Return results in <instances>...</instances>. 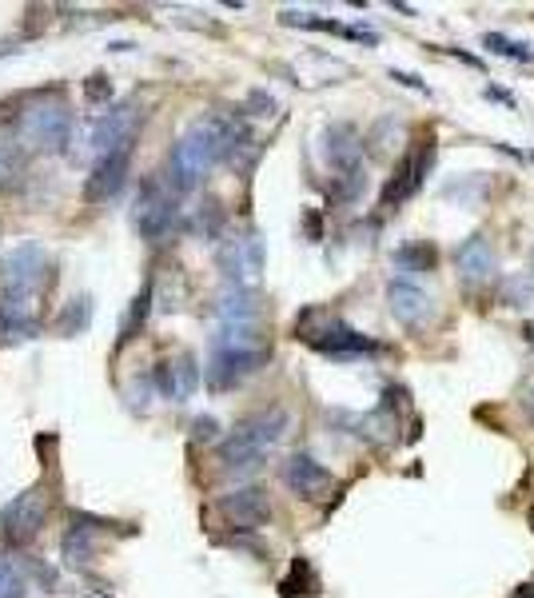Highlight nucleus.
<instances>
[{"instance_id": "nucleus-36", "label": "nucleus", "mask_w": 534, "mask_h": 598, "mask_svg": "<svg viewBox=\"0 0 534 598\" xmlns=\"http://www.w3.org/2000/svg\"><path fill=\"white\" fill-rule=\"evenodd\" d=\"M531 519H534V515H531Z\"/></svg>"}, {"instance_id": "nucleus-28", "label": "nucleus", "mask_w": 534, "mask_h": 598, "mask_svg": "<svg viewBox=\"0 0 534 598\" xmlns=\"http://www.w3.org/2000/svg\"><path fill=\"white\" fill-rule=\"evenodd\" d=\"M503 299H507L511 307H523V303H531L534 299V284L531 280H511L507 292H503Z\"/></svg>"}, {"instance_id": "nucleus-17", "label": "nucleus", "mask_w": 534, "mask_h": 598, "mask_svg": "<svg viewBox=\"0 0 534 598\" xmlns=\"http://www.w3.org/2000/svg\"><path fill=\"white\" fill-rule=\"evenodd\" d=\"M24 176V144L12 128H0V192H12Z\"/></svg>"}, {"instance_id": "nucleus-6", "label": "nucleus", "mask_w": 534, "mask_h": 598, "mask_svg": "<svg viewBox=\"0 0 534 598\" xmlns=\"http://www.w3.org/2000/svg\"><path fill=\"white\" fill-rule=\"evenodd\" d=\"M220 272L228 288H252L264 272V240L256 232H248L244 240H228L220 248Z\"/></svg>"}, {"instance_id": "nucleus-5", "label": "nucleus", "mask_w": 534, "mask_h": 598, "mask_svg": "<svg viewBox=\"0 0 534 598\" xmlns=\"http://www.w3.org/2000/svg\"><path fill=\"white\" fill-rule=\"evenodd\" d=\"M176 192L164 184V180H144L140 184V196H136V212H132V220H136V228H140V236L144 240H164L168 232H172V224H176Z\"/></svg>"}, {"instance_id": "nucleus-27", "label": "nucleus", "mask_w": 534, "mask_h": 598, "mask_svg": "<svg viewBox=\"0 0 534 598\" xmlns=\"http://www.w3.org/2000/svg\"><path fill=\"white\" fill-rule=\"evenodd\" d=\"M84 96H88L92 104H108V100H112V80H108L104 72L88 76V84H84Z\"/></svg>"}, {"instance_id": "nucleus-32", "label": "nucleus", "mask_w": 534, "mask_h": 598, "mask_svg": "<svg viewBox=\"0 0 534 598\" xmlns=\"http://www.w3.org/2000/svg\"><path fill=\"white\" fill-rule=\"evenodd\" d=\"M391 80H399V84H407V88H419V92H427V84H423L419 76H411V72H399V68H391Z\"/></svg>"}, {"instance_id": "nucleus-35", "label": "nucleus", "mask_w": 534, "mask_h": 598, "mask_svg": "<svg viewBox=\"0 0 534 598\" xmlns=\"http://www.w3.org/2000/svg\"><path fill=\"white\" fill-rule=\"evenodd\" d=\"M531 407H534V387H531Z\"/></svg>"}, {"instance_id": "nucleus-8", "label": "nucleus", "mask_w": 534, "mask_h": 598, "mask_svg": "<svg viewBox=\"0 0 534 598\" xmlns=\"http://www.w3.org/2000/svg\"><path fill=\"white\" fill-rule=\"evenodd\" d=\"M136 124H140V112H136L132 104H120V108L104 112V116L92 124V132H88V148H92V156L104 160V156H112V152H120V148H132Z\"/></svg>"}, {"instance_id": "nucleus-11", "label": "nucleus", "mask_w": 534, "mask_h": 598, "mask_svg": "<svg viewBox=\"0 0 534 598\" xmlns=\"http://www.w3.org/2000/svg\"><path fill=\"white\" fill-rule=\"evenodd\" d=\"M323 160H327L339 176L359 172V168H363V136H359V128L347 124V120L327 124V128H323Z\"/></svg>"}, {"instance_id": "nucleus-7", "label": "nucleus", "mask_w": 534, "mask_h": 598, "mask_svg": "<svg viewBox=\"0 0 534 598\" xmlns=\"http://www.w3.org/2000/svg\"><path fill=\"white\" fill-rule=\"evenodd\" d=\"M264 363H267V347H228V351H212L208 387H212V391H232L236 383H244L248 375H256Z\"/></svg>"}, {"instance_id": "nucleus-18", "label": "nucleus", "mask_w": 534, "mask_h": 598, "mask_svg": "<svg viewBox=\"0 0 534 598\" xmlns=\"http://www.w3.org/2000/svg\"><path fill=\"white\" fill-rule=\"evenodd\" d=\"M168 371H172V399L176 403L192 399L196 387H200V363H196V355H176L168 363Z\"/></svg>"}, {"instance_id": "nucleus-22", "label": "nucleus", "mask_w": 534, "mask_h": 598, "mask_svg": "<svg viewBox=\"0 0 534 598\" xmlns=\"http://www.w3.org/2000/svg\"><path fill=\"white\" fill-rule=\"evenodd\" d=\"M148 311H152V284H144V288H140V296L132 299L128 315H124V323H120V343H128V339H136V335H140V327H144Z\"/></svg>"}, {"instance_id": "nucleus-1", "label": "nucleus", "mask_w": 534, "mask_h": 598, "mask_svg": "<svg viewBox=\"0 0 534 598\" xmlns=\"http://www.w3.org/2000/svg\"><path fill=\"white\" fill-rule=\"evenodd\" d=\"M291 427V415L283 407H267L248 415L244 423H236V431L220 443V467L228 475H252L264 467V455L271 443H279Z\"/></svg>"}, {"instance_id": "nucleus-31", "label": "nucleus", "mask_w": 534, "mask_h": 598, "mask_svg": "<svg viewBox=\"0 0 534 598\" xmlns=\"http://www.w3.org/2000/svg\"><path fill=\"white\" fill-rule=\"evenodd\" d=\"M192 431H196V439H216V431H220V423H216L212 415H200V419L192 423Z\"/></svg>"}, {"instance_id": "nucleus-9", "label": "nucleus", "mask_w": 534, "mask_h": 598, "mask_svg": "<svg viewBox=\"0 0 534 598\" xmlns=\"http://www.w3.org/2000/svg\"><path fill=\"white\" fill-rule=\"evenodd\" d=\"M431 160H435L431 140H427V144H419L411 156H403V160H399V168H395V176H391V180H387V188H383V208H399L403 200H411V196L423 188V176H427Z\"/></svg>"}, {"instance_id": "nucleus-4", "label": "nucleus", "mask_w": 534, "mask_h": 598, "mask_svg": "<svg viewBox=\"0 0 534 598\" xmlns=\"http://www.w3.org/2000/svg\"><path fill=\"white\" fill-rule=\"evenodd\" d=\"M48 491L44 487H28L20 491L4 511H0V531H4V543L8 547H24L40 535V527L48 523Z\"/></svg>"}, {"instance_id": "nucleus-16", "label": "nucleus", "mask_w": 534, "mask_h": 598, "mask_svg": "<svg viewBox=\"0 0 534 598\" xmlns=\"http://www.w3.org/2000/svg\"><path fill=\"white\" fill-rule=\"evenodd\" d=\"M216 315L220 323H256L260 296L252 288H224V296L216 299Z\"/></svg>"}, {"instance_id": "nucleus-3", "label": "nucleus", "mask_w": 534, "mask_h": 598, "mask_svg": "<svg viewBox=\"0 0 534 598\" xmlns=\"http://www.w3.org/2000/svg\"><path fill=\"white\" fill-rule=\"evenodd\" d=\"M52 280V256L44 244L28 240L20 248H12L0 264V284L4 296H40V288Z\"/></svg>"}, {"instance_id": "nucleus-26", "label": "nucleus", "mask_w": 534, "mask_h": 598, "mask_svg": "<svg viewBox=\"0 0 534 598\" xmlns=\"http://www.w3.org/2000/svg\"><path fill=\"white\" fill-rule=\"evenodd\" d=\"M200 228H204L208 240H216V236L224 232V208H220L216 200H208V204L200 208Z\"/></svg>"}, {"instance_id": "nucleus-24", "label": "nucleus", "mask_w": 534, "mask_h": 598, "mask_svg": "<svg viewBox=\"0 0 534 598\" xmlns=\"http://www.w3.org/2000/svg\"><path fill=\"white\" fill-rule=\"evenodd\" d=\"M363 184H367L363 168H359V172H347V176H335V184H331V196H335V200H343V204H351V200H359Z\"/></svg>"}, {"instance_id": "nucleus-12", "label": "nucleus", "mask_w": 534, "mask_h": 598, "mask_svg": "<svg viewBox=\"0 0 534 598\" xmlns=\"http://www.w3.org/2000/svg\"><path fill=\"white\" fill-rule=\"evenodd\" d=\"M220 511H224L228 523L252 531V527H264L271 519V499H267L264 487H236L220 499Z\"/></svg>"}, {"instance_id": "nucleus-10", "label": "nucleus", "mask_w": 534, "mask_h": 598, "mask_svg": "<svg viewBox=\"0 0 534 598\" xmlns=\"http://www.w3.org/2000/svg\"><path fill=\"white\" fill-rule=\"evenodd\" d=\"M387 307H391V315H395L403 327H423V323L435 315V299L427 296L423 284H415V280H407V276H395V280L387 284Z\"/></svg>"}, {"instance_id": "nucleus-33", "label": "nucleus", "mask_w": 534, "mask_h": 598, "mask_svg": "<svg viewBox=\"0 0 534 598\" xmlns=\"http://www.w3.org/2000/svg\"><path fill=\"white\" fill-rule=\"evenodd\" d=\"M515 598H534V583H527V587H519V595Z\"/></svg>"}, {"instance_id": "nucleus-20", "label": "nucleus", "mask_w": 534, "mask_h": 598, "mask_svg": "<svg viewBox=\"0 0 534 598\" xmlns=\"http://www.w3.org/2000/svg\"><path fill=\"white\" fill-rule=\"evenodd\" d=\"M435 248L431 244H407V248H399L395 256H391V264L411 280V276H419V272H431L435 268Z\"/></svg>"}, {"instance_id": "nucleus-2", "label": "nucleus", "mask_w": 534, "mask_h": 598, "mask_svg": "<svg viewBox=\"0 0 534 598\" xmlns=\"http://www.w3.org/2000/svg\"><path fill=\"white\" fill-rule=\"evenodd\" d=\"M16 136L20 144L36 152H64L72 136V108L60 96H36L20 108L16 116Z\"/></svg>"}, {"instance_id": "nucleus-34", "label": "nucleus", "mask_w": 534, "mask_h": 598, "mask_svg": "<svg viewBox=\"0 0 534 598\" xmlns=\"http://www.w3.org/2000/svg\"><path fill=\"white\" fill-rule=\"evenodd\" d=\"M527 339L534 343V323H527Z\"/></svg>"}, {"instance_id": "nucleus-15", "label": "nucleus", "mask_w": 534, "mask_h": 598, "mask_svg": "<svg viewBox=\"0 0 534 598\" xmlns=\"http://www.w3.org/2000/svg\"><path fill=\"white\" fill-rule=\"evenodd\" d=\"M283 483L299 495V499H319L331 487V471L323 463H315L311 455H291L283 463Z\"/></svg>"}, {"instance_id": "nucleus-21", "label": "nucleus", "mask_w": 534, "mask_h": 598, "mask_svg": "<svg viewBox=\"0 0 534 598\" xmlns=\"http://www.w3.org/2000/svg\"><path fill=\"white\" fill-rule=\"evenodd\" d=\"M88 319H92V296H76L64 303V311H60V319H56V331L60 335H84L88 331Z\"/></svg>"}, {"instance_id": "nucleus-30", "label": "nucleus", "mask_w": 534, "mask_h": 598, "mask_svg": "<svg viewBox=\"0 0 534 598\" xmlns=\"http://www.w3.org/2000/svg\"><path fill=\"white\" fill-rule=\"evenodd\" d=\"M303 228H307V240H311V244H319V240H323V216H319L315 208L303 216Z\"/></svg>"}, {"instance_id": "nucleus-23", "label": "nucleus", "mask_w": 534, "mask_h": 598, "mask_svg": "<svg viewBox=\"0 0 534 598\" xmlns=\"http://www.w3.org/2000/svg\"><path fill=\"white\" fill-rule=\"evenodd\" d=\"M483 48L495 52V56H511V60H527V64H534L531 40H511V36H503V32H487V36H483Z\"/></svg>"}, {"instance_id": "nucleus-14", "label": "nucleus", "mask_w": 534, "mask_h": 598, "mask_svg": "<svg viewBox=\"0 0 534 598\" xmlns=\"http://www.w3.org/2000/svg\"><path fill=\"white\" fill-rule=\"evenodd\" d=\"M455 268H459V276H463L467 284H487V280H495V272H499V256H495V248H491L487 236H471V240L459 244Z\"/></svg>"}, {"instance_id": "nucleus-29", "label": "nucleus", "mask_w": 534, "mask_h": 598, "mask_svg": "<svg viewBox=\"0 0 534 598\" xmlns=\"http://www.w3.org/2000/svg\"><path fill=\"white\" fill-rule=\"evenodd\" d=\"M248 108H252V116H271V112H275V100H271L267 92H252V96H248Z\"/></svg>"}, {"instance_id": "nucleus-13", "label": "nucleus", "mask_w": 534, "mask_h": 598, "mask_svg": "<svg viewBox=\"0 0 534 598\" xmlns=\"http://www.w3.org/2000/svg\"><path fill=\"white\" fill-rule=\"evenodd\" d=\"M128 168H132V148H120V152H112V156L96 160V168H92V176H88L84 196H88L92 204L112 200V196L128 184Z\"/></svg>"}, {"instance_id": "nucleus-25", "label": "nucleus", "mask_w": 534, "mask_h": 598, "mask_svg": "<svg viewBox=\"0 0 534 598\" xmlns=\"http://www.w3.org/2000/svg\"><path fill=\"white\" fill-rule=\"evenodd\" d=\"M24 579H20V571L8 563V559H0V598H24Z\"/></svg>"}, {"instance_id": "nucleus-19", "label": "nucleus", "mask_w": 534, "mask_h": 598, "mask_svg": "<svg viewBox=\"0 0 534 598\" xmlns=\"http://www.w3.org/2000/svg\"><path fill=\"white\" fill-rule=\"evenodd\" d=\"M60 555H64V563H72V567H84V563H92L96 559V539H92V531L88 527H68L64 531V543H60Z\"/></svg>"}]
</instances>
